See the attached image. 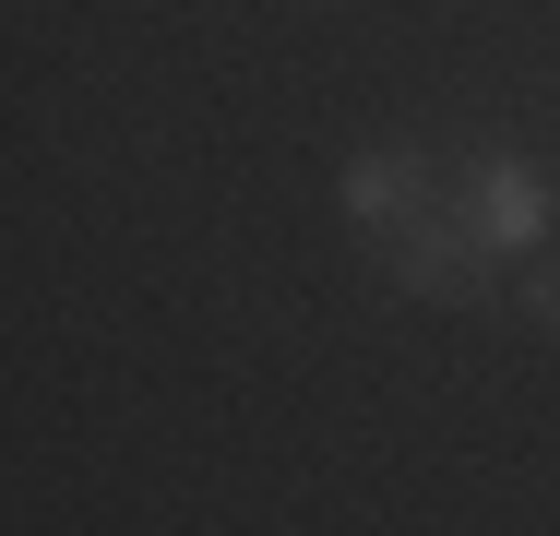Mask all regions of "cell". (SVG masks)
I'll return each mask as SVG.
<instances>
[{"label":"cell","mask_w":560,"mask_h":536,"mask_svg":"<svg viewBox=\"0 0 560 536\" xmlns=\"http://www.w3.org/2000/svg\"><path fill=\"white\" fill-rule=\"evenodd\" d=\"M525 322H537V334H560V250L537 263V287H525Z\"/></svg>","instance_id":"4"},{"label":"cell","mask_w":560,"mask_h":536,"mask_svg":"<svg viewBox=\"0 0 560 536\" xmlns=\"http://www.w3.org/2000/svg\"><path fill=\"white\" fill-rule=\"evenodd\" d=\"M477 250H489V238H477V214H406V226H394V275H406V287H418V299H477Z\"/></svg>","instance_id":"1"},{"label":"cell","mask_w":560,"mask_h":536,"mask_svg":"<svg viewBox=\"0 0 560 536\" xmlns=\"http://www.w3.org/2000/svg\"><path fill=\"white\" fill-rule=\"evenodd\" d=\"M465 214H477V238H489V250H537V238H549V179H537V167H513V155H489V167H477V191H465Z\"/></svg>","instance_id":"2"},{"label":"cell","mask_w":560,"mask_h":536,"mask_svg":"<svg viewBox=\"0 0 560 536\" xmlns=\"http://www.w3.org/2000/svg\"><path fill=\"white\" fill-rule=\"evenodd\" d=\"M418 203H430V167H418V155H370V167H346V214H358L370 238H394Z\"/></svg>","instance_id":"3"}]
</instances>
